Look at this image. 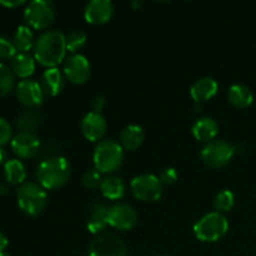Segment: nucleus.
Returning <instances> with one entry per match:
<instances>
[{"mask_svg":"<svg viewBox=\"0 0 256 256\" xmlns=\"http://www.w3.org/2000/svg\"><path fill=\"white\" fill-rule=\"evenodd\" d=\"M115 6L112 0H92L85 5L84 18L92 25H102L110 22Z\"/></svg>","mask_w":256,"mask_h":256,"instance_id":"2eb2a0df","label":"nucleus"},{"mask_svg":"<svg viewBox=\"0 0 256 256\" xmlns=\"http://www.w3.org/2000/svg\"><path fill=\"white\" fill-rule=\"evenodd\" d=\"M0 256H12L9 254V252H0Z\"/></svg>","mask_w":256,"mask_h":256,"instance_id":"ea45409f","label":"nucleus"},{"mask_svg":"<svg viewBox=\"0 0 256 256\" xmlns=\"http://www.w3.org/2000/svg\"><path fill=\"white\" fill-rule=\"evenodd\" d=\"M144 130L140 125L129 124L122 130L120 132V145L122 149L128 152H134L139 149L142 144L144 142Z\"/></svg>","mask_w":256,"mask_h":256,"instance_id":"412c9836","label":"nucleus"},{"mask_svg":"<svg viewBox=\"0 0 256 256\" xmlns=\"http://www.w3.org/2000/svg\"><path fill=\"white\" fill-rule=\"evenodd\" d=\"M159 256H168V255H159Z\"/></svg>","mask_w":256,"mask_h":256,"instance_id":"a19ab883","label":"nucleus"},{"mask_svg":"<svg viewBox=\"0 0 256 256\" xmlns=\"http://www.w3.org/2000/svg\"><path fill=\"white\" fill-rule=\"evenodd\" d=\"M8 160V152L4 148H0V165H5Z\"/></svg>","mask_w":256,"mask_h":256,"instance_id":"e433bc0d","label":"nucleus"},{"mask_svg":"<svg viewBox=\"0 0 256 256\" xmlns=\"http://www.w3.org/2000/svg\"><path fill=\"white\" fill-rule=\"evenodd\" d=\"M9 192V186L6 184H0V195H5Z\"/></svg>","mask_w":256,"mask_h":256,"instance_id":"58836bf2","label":"nucleus"},{"mask_svg":"<svg viewBox=\"0 0 256 256\" xmlns=\"http://www.w3.org/2000/svg\"><path fill=\"white\" fill-rule=\"evenodd\" d=\"M62 72L66 80L75 85H82L89 80L92 74V65L85 55L76 52L65 58L62 62Z\"/></svg>","mask_w":256,"mask_h":256,"instance_id":"9b49d317","label":"nucleus"},{"mask_svg":"<svg viewBox=\"0 0 256 256\" xmlns=\"http://www.w3.org/2000/svg\"><path fill=\"white\" fill-rule=\"evenodd\" d=\"M12 126L10 122L4 118H0V148L12 142Z\"/></svg>","mask_w":256,"mask_h":256,"instance_id":"2f4dec72","label":"nucleus"},{"mask_svg":"<svg viewBox=\"0 0 256 256\" xmlns=\"http://www.w3.org/2000/svg\"><path fill=\"white\" fill-rule=\"evenodd\" d=\"M102 180V172H98L95 168L85 170V172L82 176V182L86 189H96V188L100 186Z\"/></svg>","mask_w":256,"mask_h":256,"instance_id":"c756f323","label":"nucleus"},{"mask_svg":"<svg viewBox=\"0 0 256 256\" xmlns=\"http://www.w3.org/2000/svg\"><path fill=\"white\" fill-rule=\"evenodd\" d=\"M4 176L9 184L22 185L26 179V168L19 159H9L4 165Z\"/></svg>","mask_w":256,"mask_h":256,"instance_id":"b1692460","label":"nucleus"},{"mask_svg":"<svg viewBox=\"0 0 256 256\" xmlns=\"http://www.w3.org/2000/svg\"><path fill=\"white\" fill-rule=\"evenodd\" d=\"M34 58L40 65L56 68L60 62H64L66 55L65 34L60 30H46L35 39Z\"/></svg>","mask_w":256,"mask_h":256,"instance_id":"f257e3e1","label":"nucleus"},{"mask_svg":"<svg viewBox=\"0 0 256 256\" xmlns=\"http://www.w3.org/2000/svg\"><path fill=\"white\" fill-rule=\"evenodd\" d=\"M16 54L18 50L12 40L6 36H0V60H12Z\"/></svg>","mask_w":256,"mask_h":256,"instance_id":"7c9ffc66","label":"nucleus"},{"mask_svg":"<svg viewBox=\"0 0 256 256\" xmlns=\"http://www.w3.org/2000/svg\"><path fill=\"white\" fill-rule=\"evenodd\" d=\"M139 220V215L134 206L126 202H116L108 210V224L120 232L134 229Z\"/></svg>","mask_w":256,"mask_h":256,"instance_id":"9d476101","label":"nucleus"},{"mask_svg":"<svg viewBox=\"0 0 256 256\" xmlns=\"http://www.w3.org/2000/svg\"><path fill=\"white\" fill-rule=\"evenodd\" d=\"M235 146L222 139H215L206 142L200 152V158L206 166L220 169L230 162L235 155Z\"/></svg>","mask_w":256,"mask_h":256,"instance_id":"0eeeda50","label":"nucleus"},{"mask_svg":"<svg viewBox=\"0 0 256 256\" xmlns=\"http://www.w3.org/2000/svg\"><path fill=\"white\" fill-rule=\"evenodd\" d=\"M102 195L108 200H120L126 192V185L122 178L116 175H106L102 178L99 186Z\"/></svg>","mask_w":256,"mask_h":256,"instance_id":"aec40b11","label":"nucleus"},{"mask_svg":"<svg viewBox=\"0 0 256 256\" xmlns=\"http://www.w3.org/2000/svg\"><path fill=\"white\" fill-rule=\"evenodd\" d=\"M104 106H105V99L102 96L94 98V100L92 102V112H100V114H102V110L104 109Z\"/></svg>","mask_w":256,"mask_h":256,"instance_id":"72a5a7b5","label":"nucleus"},{"mask_svg":"<svg viewBox=\"0 0 256 256\" xmlns=\"http://www.w3.org/2000/svg\"><path fill=\"white\" fill-rule=\"evenodd\" d=\"M159 179L162 185H172L178 180V172L174 168H165L160 172Z\"/></svg>","mask_w":256,"mask_h":256,"instance_id":"473e14b6","label":"nucleus"},{"mask_svg":"<svg viewBox=\"0 0 256 256\" xmlns=\"http://www.w3.org/2000/svg\"><path fill=\"white\" fill-rule=\"evenodd\" d=\"M192 134L198 142H209L216 139L219 134V124L210 116H202L195 120L192 126Z\"/></svg>","mask_w":256,"mask_h":256,"instance_id":"6ab92c4d","label":"nucleus"},{"mask_svg":"<svg viewBox=\"0 0 256 256\" xmlns=\"http://www.w3.org/2000/svg\"><path fill=\"white\" fill-rule=\"evenodd\" d=\"M88 256H126V246L116 234L104 232L92 238Z\"/></svg>","mask_w":256,"mask_h":256,"instance_id":"1a4fd4ad","label":"nucleus"},{"mask_svg":"<svg viewBox=\"0 0 256 256\" xmlns=\"http://www.w3.org/2000/svg\"><path fill=\"white\" fill-rule=\"evenodd\" d=\"M142 5H144V2H142V0H132V2H130V6L134 10H139L140 8H142Z\"/></svg>","mask_w":256,"mask_h":256,"instance_id":"4c0bfd02","label":"nucleus"},{"mask_svg":"<svg viewBox=\"0 0 256 256\" xmlns=\"http://www.w3.org/2000/svg\"><path fill=\"white\" fill-rule=\"evenodd\" d=\"M94 168L102 174L112 175L124 162V149L114 139H102L95 146L92 152Z\"/></svg>","mask_w":256,"mask_h":256,"instance_id":"7ed1b4c3","label":"nucleus"},{"mask_svg":"<svg viewBox=\"0 0 256 256\" xmlns=\"http://www.w3.org/2000/svg\"><path fill=\"white\" fill-rule=\"evenodd\" d=\"M35 58L30 55L29 52H18L14 59L12 60V66L15 76L20 79H29L35 72Z\"/></svg>","mask_w":256,"mask_h":256,"instance_id":"4be33fe9","label":"nucleus"},{"mask_svg":"<svg viewBox=\"0 0 256 256\" xmlns=\"http://www.w3.org/2000/svg\"><path fill=\"white\" fill-rule=\"evenodd\" d=\"M15 75L8 65L0 62V99L8 96L14 90Z\"/></svg>","mask_w":256,"mask_h":256,"instance_id":"cd10ccee","label":"nucleus"},{"mask_svg":"<svg viewBox=\"0 0 256 256\" xmlns=\"http://www.w3.org/2000/svg\"><path fill=\"white\" fill-rule=\"evenodd\" d=\"M56 9L52 2L49 0H32L24 9L25 22L29 28L35 30H44L54 22Z\"/></svg>","mask_w":256,"mask_h":256,"instance_id":"423d86ee","label":"nucleus"},{"mask_svg":"<svg viewBox=\"0 0 256 256\" xmlns=\"http://www.w3.org/2000/svg\"><path fill=\"white\" fill-rule=\"evenodd\" d=\"M36 180L45 190H56L64 186L72 176V165L64 156H49L36 168Z\"/></svg>","mask_w":256,"mask_h":256,"instance_id":"f03ea898","label":"nucleus"},{"mask_svg":"<svg viewBox=\"0 0 256 256\" xmlns=\"http://www.w3.org/2000/svg\"><path fill=\"white\" fill-rule=\"evenodd\" d=\"M235 205V195L232 190L224 189L215 195L214 208L218 212H229Z\"/></svg>","mask_w":256,"mask_h":256,"instance_id":"c85d7f7f","label":"nucleus"},{"mask_svg":"<svg viewBox=\"0 0 256 256\" xmlns=\"http://www.w3.org/2000/svg\"><path fill=\"white\" fill-rule=\"evenodd\" d=\"M24 4H26L25 0H0V5H2L4 8H9V9H14V8Z\"/></svg>","mask_w":256,"mask_h":256,"instance_id":"f704fd0d","label":"nucleus"},{"mask_svg":"<svg viewBox=\"0 0 256 256\" xmlns=\"http://www.w3.org/2000/svg\"><path fill=\"white\" fill-rule=\"evenodd\" d=\"M65 80L66 78L62 70H59L58 68H49L42 72L40 85H42L45 95L58 96L64 90Z\"/></svg>","mask_w":256,"mask_h":256,"instance_id":"a211bd4d","label":"nucleus"},{"mask_svg":"<svg viewBox=\"0 0 256 256\" xmlns=\"http://www.w3.org/2000/svg\"><path fill=\"white\" fill-rule=\"evenodd\" d=\"M9 245V240H8V236L4 234V232H0V252H4L5 249Z\"/></svg>","mask_w":256,"mask_h":256,"instance_id":"c9c22d12","label":"nucleus"},{"mask_svg":"<svg viewBox=\"0 0 256 256\" xmlns=\"http://www.w3.org/2000/svg\"><path fill=\"white\" fill-rule=\"evenodd\" d=\"M108 210H109V206L102 202H95L90 205L86 229L94 236L104 232L109 225L108 224Z\"/></svg>","mask_w":256,"mask_h":256,"instance_id":"dca6fc26","label":"nucleus"},{"mask_svg":"<svg viewBox=\"0 0 256 256\" xmlns=\"http://www.w3.org/2000/svg\"><path fill=\"white\" fill-rule=\"evenodd\" d=\"M42 124V116L34 110H26L22 112L15 120V125L20 132H34Z\"/></svg>","mask_w":256,"mask_h":256,"instance_id":"a878e982","label":"nucleus"},{"mask_svg":"<svg viewBox=\"0 0 256 256\" xmlns=\"http://www.w3.org/2000/svg\"><path fill=\"white\" fill-rule=\"evenodd\" d=\"M18 206L29 216H38L48 204V192L39 182H25L16 190Z\"/></svg>","mask_w":256,"mask_h":256,"instance_id":"20e7f679","label":"nucleus"},{"mask_svg":"<svg viewBox=\"0 0 256 256\" xmlns=\"http://www.w3.org/2000/svg\"><path fill=\"white\" fill-rule=\"evenodd\" d=\"M162 186L159 176L154 174H139L130 182V190L135 199L142 202H155L162 195Z\"/></svg>","mask_w":256,"mask_h":256,"instance_id":"6e6552de","label":"nucleus"},{"mask_svg":"<svg viewBox=\"0 0 256 256\" xmlns=\"http://www.w3.org/2000/svg\"><path fill=\"white\" fill-rule=\"evenodd\" d=\"M229 232V220L224 214L212 212L200 218L194 225V234L202 242H215Z\"/></svg>","mask_w":256,"mask_h":256,"instance_id":"39448f33","label":"nucleus"},{"mask_svg":"<svg viewBox=\"0 0 256 256\" xmlns=\"http://www.w3.org/2000/svg\"><path fill=\"white\" fill-rule=\"evenodd\" d=\"M15 95L20 104L29 109H34L42 104L45 92L39 82L29 78L18 82L15 86Z\"/></svg>","mask_w":256,"mask_h":256,"instance_id":"f8f14e48","label":"nucleus"},{"mask_svg":"<svg viewBox=\"0 0 256 256\" xmlns=\"http://www.w3.org/2000/svg\"><path fill=\"white\" fill-rule=\"evenodd\" d=\"M40 140L34 132H19L12 136L10 148L19 159H32L40 152Z\"/></svg>","mask_w":256,"mask_h":256,"instance_id":"ddd939ff","label":"nucleus"},{"mask_svg":"<svg viewBox=\"0 0 256 256\" xmlns=\"http://www.w3.org/2000/svg\"><path fill=\"white\" fill-rule=\"evenodd\" d=\"M219 92V84L212 76H202L198 79L190 88V96L195 102H205L212 99Z\"/></svg>","mask_w":256,"mask_h":256,"instance_id":"f3484780","label":"nucleus"},{"mask_svg":"<svg viewBox=\"0 0 256 256\" xmlns=\"http://www.w3.org/2000/svg\"><path fill=\"white\" fill-rule=\"evenodd\" d=\"M86 32L82 29H74L65 34V44H66V52L70 54H76L86 42Z\"/></svg>","mask_w":256,"mask_h":256,"instance_id":"bb28decb","label":"nucleus"},{"mask_svg":"<svg viewBox=\"0 0 256 256\" xmlns=\"http://www.w3.org/2000/svg\"><path fill=\"white\" fill-rule=\"evenodd\" d=\"M108 130V122L100 112H89L80 122V132L82 136L92 142H102Z\"/></svg>","mask_w":256,"mask_h":256,"instance_id":"4468645a","label":"nucleus"},{"mask_svg":"<svg viewBox=\"0 0 256 256\" xmlns=\"http://www.w3.org/2000/svg\"><path fill=\"white\" fill-rule=\"evenodd\" d=\"M12 42H14L18 52H28L29 50H32L35 44L32 28L28 26L26 24L19 25L12 36Z\"/></svg>","mask_w":256,"mask_h":256,"instance_id":"393cba45","label":"nucleus"},{"mask_svg":"<svg viewBox=\"0 0 256 256\" xmlns=\"http://www.w3.org/2000/svg\"><path fill=\"white\" fill-rule=\"evenodd\" d=\"M228 100L230 104L239 109L250 106L254 102V94L252 89L244 84H234L228 90Z\"/></svg>","mask_w":256,"mask_h":256,"instance_id":"5701e85b","label":"nucleus"}]
</instances>
